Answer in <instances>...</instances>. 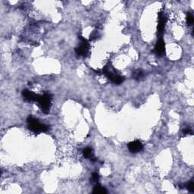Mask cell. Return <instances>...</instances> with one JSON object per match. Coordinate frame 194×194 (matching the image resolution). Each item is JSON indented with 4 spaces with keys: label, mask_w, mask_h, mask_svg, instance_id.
Wrapping results in <instances>:
<instances>
[{
    "label": "cell",
    "mask_w": 194,
    "mask_h": 194,
    "mask_svg": "<svg viewBox=\"0 0 194 194\" xmlns=\"http://www.w3.org/2000/svg\"><path fill=\"white\" fill-rule=\"evenodd\" d=\"M103 73L114 84H120L123 82L124 80V77L122 76L118 75L115 71H114L113 66L111 65V63H108L103 69Z\"/></svg>",
    "instance_id": "1"
},
{
    "label": "cell",
    "mask_w": 194,
    "mask_h": 194,
    "mask_svg": "<svg viewBox=\"0 0 194 194\" xmlns=\"http://www.w3.org/2000/svg\"><path fill=\"white\" fill-rule=\"evenodd\" d=\"M27 122L28 124V128L31 131L34 133H42V132H46L49 130V127L47 125L43 124L39 122L37 119H34L32 116H29L27 119Z\"/></svg>",
    "instance_id": "2"
},
{
    "label": "cell",
    "mask_w": 194,
    "mask_h": 194,
    "mask_svg": "<svg viewBox=\"0 0 194 194\" xmlns=\"http://www.w3.org/2000/svg\"><path fill=\"white\" fill-rule=\"evenodd\" d=\"M51 100H52V96L48 93H45L41 96L38 95L36 102L40 105L42 112L44 113L47 114L49 112L51 107Z\"/></svg>",
    "instance_id": "3"
},
{
    "label": "cell",
    "mask_w": 194,
    "mask_h": 194,
    "mask_svg": "<svg viewBox=\"0 0 194 194\" xmlns=\"http://www.w3.org/2000/svg\"><path fill=\"white\" fill-rule=\"evenodd\" d=\"M79 39L80 40V45L75 48V52L77 56H84L85 57L89 53L90 50V43L85 38L83 37L82 36H79Z\"/></svg>",
    "instance_id": "4"
},
{
    "label": "cell",
    "mask_w": 194,
    "mask_h": 194,
    "mask_svg": "<svg viewBox=\"0 0 194 194\" xmlns=\"http://www.w3.org/2000/svg\"><path fill=\"white\" fill-rule=\"evenodd\" d=\"M158 27H157V29H158V35H161L164 33V30H165V25H166V23L167 22V17L166 16V15L165 14V12L163 11H161L158 12Z\"/></svg>",
    "instance_id": "5"
},
{
    "label": "cell",
    "mask_w": 194,
    "mask_h": 194,
    "mask_svg": "<svg viewBox=\"0 0 194 194\" xmlns=\"http://www.w3.org/2000/svg\"><path fill=\"white\" fill-rule=\"evenodd\" d=\"M154 52L157 56H162L165 53V41L162 38H160L159 40L157 41V43L155 46Z\"/></svg>",
    "instance_id": "6"
},
{
    "label": "cell",
    "mask_w": 194,
    "mask_h": 194,
    "mask_svg": "<svg viewBox=\"0 0 194 194\" xmlns=\"http://www.w3.org/2000/svg\"><path fill=\"white\" fill-rule=\"evenodd\" d=\"M128 147L130 153H137L142 150L143 148V144L141 143V142H140V141L135 140L132 141L130 143H128Z\"/></svg>",
    "instance_id": "7"
},
{
    "label": "cell",
    "mask_w": 194,
    "mask_h": 194,
    "mask_svg": "<svg viewBox=\"0 0 194 194\" xmlns=\"http://www.w3.org/2000/svg\"><path fill=\"white\" fill-rule=\"evenodd\" d=\"M22 95L26 100H27V101H30V102L31 101L36 102V99H37V97H38V95H36V93H33V92L28 90H24L22 92Z\"/></svg>",
    "instance_id": "8"
},
{
    "label": "cell",
    "mask_w": 194,
    "mask_h": 194,
    "mask_svg": "<svg viewBox=\"0 0 194 194\" xmlns=\"http://www.w3.org/2000/svg\"><path fill=\"white\" fill-rule=\"evenodd\" d=\"M83 155H84V157L86 158H90L92 161H95L94 156H93V149L91 148L87 147L85 148V149L83 150Z\"/></svg>",
    "instance_id": "9"
},
{
    "label": "cell",
    "mask_w": 194,
    "mask_h": 194,
    "mask_svg": "<svg viewBox=\"0 0 194 194\" xmlns=\"http://www.w3.org/2000/svg\"><path fill=\"white\" fill-rule=\"evenodd\" d=\"M93 193H101V194L107 193L106 190H105L104 187H103L102 186H100V185H96V186L94 187V188H93Z\"/></svg>",
    "instance_id": "10"
},
{
    "label": "cell",
    "mask_w": 194,
    "mask_h": 194,
    "mask_svg": "<svg viewBox=\"0 0 194 194\" xmlns=\"http://www.w3.org/2000/svg\"><path fill=\"white\" fill-rule=\"evenodd\" d=\"M186 20H187V24L188 25H192V24H193L194 18H193V15H192L190 12H188V13L187 14Z\"/></svg>",
    "instance_id": "11"
},
{
    "label": "cell",
    "mask_w": 194,
    "mask_h": 194,
    "mask_svg": "<svg viewBox=\"0 0 194 194\" xmlns=\"http://www.w3.org/2000/svg\"><path fill=\"white\" fill-rule=\"evenodd\" d=\"M184 187L187 188V190H189L190 192H194V183L193 181H190V182H188L187 184L184 185Z\"/></svg>",
    "instance_id": "12"
},
{
    "label": "cell",
    "mask_w": 194,
    "mask_h": 194,
    "mask_svg": "<svg viewBox=\"0 0 194 194\" xmlns=\"http://www.w3.org/2000/svg\"><path fill=\"white\" fill-rule=\"evenodd\" d=\"M99 180V175L98 173H96V172L93 173V174H92V181L96 183V182H98Z\"/></svg>",
    "instance_id": "13"
},
{
    "label": "cell",
    "mask_w": 194,
    "mask_h": 194,
    "mask_svg": "<svg viewBox=\"0 0 194 194\" xmlns=\"http://www.w3.org/2000/svg\"><path fill=\"white\" fill-rule=\"evenodd\" d=\"M143 77V73L142 71H140V70H138L137 72H135L134 73V77L137 80H139V79L142 78V77Z\"/></svg>",
    "instance_id": "14"
},
{
    "label": "cell",
    "mask_w": 194,
    "mask_h": 194,
    "mask_svg": "<svg viewBox=\"0 0 194 194\" xmlns=\"http://www.w3.org/2000/svg\"><path fill=\"white\" fill-rule=\"evenodd\" d=\"M183 134L184 136L192 134V130H190V128H187V129H184L183 130Z\"/></svg>",
    "instance_id": "15"
},
{
    "label": "cell",
    "mask_w": 194,
    "mask_h": 194,
    "mask_svg": "<svg viewBox=\"0 0 194 194\" xmlns=\"http://www.w3.org/2000/svg\"><path fill=\"white\" fill-rule=\"evenodd\" d=\"M96 37H97V33L96 32H93V33H91V35H90V40H94Z\"/></svg>",
    "instance_id": "16"
}]
</instances>
